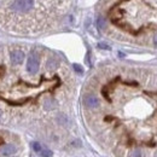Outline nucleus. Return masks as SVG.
<instances>
[{"mask_svg": "<svg viewBox=\"0 0 157 157\" xmlns=\"http://www.w3.org/2000/svg\"><path fill=\"white\" fill-rule=\"evenodd\" d=\"M34 0H13L11 2V9L16 12H28L33 9Z\"/></svg>", "mask_w": 157, "mask_h": 157, "instance_id": "nucleus-1", "label": "nucleus"}, {"mask_svg": "<svg viewBox=\"0 0 157 157\" xmlns=\"http://www.w3.org/2000/svg\"><path fill=\"white\" fill-rule=\"evenodd\" d=\"M27 70L30 74H35L39 70V59L35 55H30L27 62Z\"/></svg>", "mask_w": 157, "mask_h": 157, "instance_id": "nucleus-2", "label": "nucleus"}, {"mask_svg": "<svg viewBox=\"0 0 157 157\" xmlns=\"http://www.w3.org/2000/svg\"><path fill=\"white\" fill-rule=\"evenodd\" d=\"M83 103H85V105H86L87 108H90V109H96V108L99 106V99L97 98L96 96H93V94H87V96H85Z\"/></svg>", "mask_w": 157, "mask_h": 157, "instance_id": "nucleus-3", "label": "nucleus"}, {"mask_svg": "<svg viewBox=\"0 0 157 157\" xmlns=\"http://www.w3.org/2000/svg\"><path fill=\"white\" fill-rule=\"evenodd\" d=\"M16 151H17V149H16V146H15L13 144H7V145H5V146L0 150V154H1L2 156H11V155H13Z\"/></svg>", "mask_w": 157, "mask_h": 157, "instance_id": "nucleus-4", "label": "nucleus"}, {"mask_svg": "<svg viewBox=\"0 0 157 157\" xmlns=\"http://www.w3.org/2000/svg\"><path fill=\"white\" fill-rule=\"evenodd\" d=\"M24 59V53L22 51H13L11 53V60L13 64H21Z\"/></svg>", "mask_w": 157, "mask_h": 157, "instance_id": "nucleus-5", "label": "nucleus"}, {"mask_svg": "<svg viewBox=\"0 0 157 157\" xmlns=\"http://www.w3.org/2000/svg\"><path fill=\"white\" fill-rule=\"evenodd\" d=\"M46 67H47V69H50V70H55V69L58 67V62L55 58H50L47 60V63H46Z\"/></svg>", "mask_w": 157, "mask_h": 157, "instance_id": "nucleus-6", "label": "nucleus"}, {"mask_svg": "<svg viewBox=\"0 0 157 157\" xmlns=\"http://www.w3.org/2000/svg\"><path fill=\"white\" fill-rule=\"evenodd\" d=\"M39 155L41 157H52L53 154H52V151H51V150H48V149H44V147H42V149H41V151L39 152Z\"/></svg>", "mask_w": 157, "mask_h": 157, "instance_id": "nucleus-7", "label": "nucleus"}, {"mask_svg": "<svg viewBox=\"0 0 157 157\" xmlns=\"http://www.w3.org/2000/svg\"><path fill=\"white\" fill-rule=\"evenodd\" d=\"M97 27H98L99 30L104 29V27H105V20H104V17H101V16L98 17V20H97Z\"/></svg>", "mask_w": 157, "mask_h": 157, "instance_id": "nucleus-8", "label": "nucleus"}, {"mask_svg": "<svg viewBox=\"0 0 157 157\" xmlns=\"http://www.w3.org/2000/svg\"><path fill=\"white\" fill-rule=\"evenodd\" d=\"M32 147H33V150H34L35 152H38V154H39L40 151H41V149H42V146L40 145L39 143H36V141H34V143L32 144Z\"/></svg>", "mask_w": 157, "mask_h": 157, "instance_id": "nucleus-9", "label": "nucleus"}, {"mask_svg": "<svg viewBox=\"0 0 157 157\" xmlns=\"http://www.w3.org/2000/svg\"><path fill=\"white\" fill-rule=\"evenodd\" d=\"M55 103L53 101H51L50 99H47L46 101H45V109H47V110H50V109H52L55 105H53Z\"/></svg>", "mask_w": 157, "mask_h": 157, "instance_id": "nucleus-10", "label": "nucleus"}, {"mask_svg": "<svg viewBox=\"0 0 157 157\" xmlns=\"http://www.w3.org/2000/svg\"><path fill=\"white\" fill-rule=\"evenodd\" d=\"M129 157H143V152H141L140 150H134V151L129 155Z\"/></svg>", "mask_w": 157, "mask_h": 157, "instance_id": "nucleus-11", "label": "nucleus"}, {"mask_svg": "<svg viewBox=\"0 0 157 157\" xmlns=\"http://www.w3.org/2000/svg\"><path fill=\"white\" fill-rule=\"evenodd\" d=\"M73 68H74V70H75L76 73H78V74H82V73H83V69H82L78 64H74V65H73Z\"/></svg>", "mask_w": 157, "mask_h": 157, "instance_id": "nucleus-12", "label": "nucleus"}, {"mask_svg": "<svg viewBox=\"0 0 157 157\" xmlns=\"http://www.w3.org/2000/svg\"><path fill=\"white\" fill-rule=\"evenodd\" d=\"M98 47L99 48H103V50H110V47H109L106 44H104V42H100L98 45Z\"/></svg>", "mask_w": 157, "mask_h": 157, "instance_id": "nucleus-13", "label": "nucleus"}, {"mask_svg": "<svg viewBox=\"0 0 157 157\" xmlns=\"http://www.w3.org/2000/svg\"><path fill=\"white\" fill-rule=\"evenodd\" d=\"M154 45H155V47L157 48V34H155V36H154Z\"/></svg>", "mask_w": 157, "mask_h": 157, "instance_id": "nucleus-14", "label": "nucleus"}, {"mask_svg": "<svg viewBox=\"0 0 157 157\" xmlns=\"http://www.w3.org/2000/svg\"><path fill=\"white\" fill-rule=\"evenodd\" d=\"M0 116H1V115H0Z\"/></svg>", "mask_w": 157, "mask_h": 157, "instance_id": "nucleus-15", "label": "nucleus"}]
</instances>
